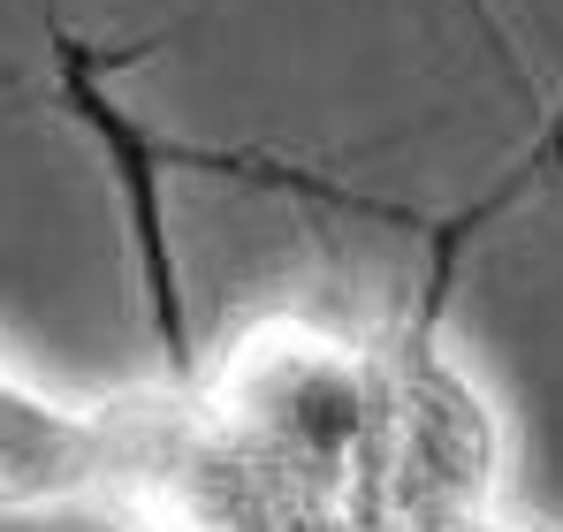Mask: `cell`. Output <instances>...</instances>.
Returning a JSON list of instances; mask_svg holds the SVG:
<instances>
[{
	"mask_svg": "<svg viewBox=\"0 0 563 532\" xmlns=\"http://www.w3.org/2000/svg\"><path fill=\"white\" fill-rule=\"evenodd\" d=\"M99 448L92 426L46 411L38 396H23L0 373V502H46V495H77L92 479Z\"/></svg>",
	"mask_w": 563,
	"mask_h": 532,
	"instance_id": "2",
	"label": "cell"
},
{
	"mask_svg": "<svg viewBox=\"0 0 563 532\" xmlns=\"http://www.w3.org/2000/svg\"><path fill=\"white\" fill-rule=\"evenodd\" d=\"M46 8V46H54V107L85 130L107 160V176L122 190V221H130V252H137V281H145V312H153V335H161V357L168 373H190V320H184V274H176V252H168V221H161V168H153V122H137L122 99H107V77L114 69H137L153 62L168 38H122V46H92L77 38L54 0Z\"/></svg>",
	"mask_w": 563,
	"mask_h": 532,
	"instance_id": "1",
	"label": "cell"
}]
</instances>
